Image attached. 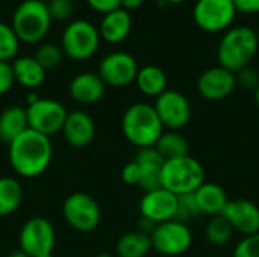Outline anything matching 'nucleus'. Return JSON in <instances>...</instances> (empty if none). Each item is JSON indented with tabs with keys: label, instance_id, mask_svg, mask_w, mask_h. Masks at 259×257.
Segmentation results:
<instances>
[{
	"label": "nucleus",
	"instance_id": "f257e3e1",
	"mask_svg": "<svg viewBox=\"0 0 259 257\" xmlns=\"http://www.w3.org/2000/svg\"><path fill=\"white\" fill-rule=\"evenodd\" d=\"M8 155L9 164L18 176L33 179L50 167L53 147L49 136L27 129L9 144Z\"/></svg>",
	"mask_w": 259,
	"mask_h": 257
},
{
	"label": "nucleus",
	"instance_id": "f03ea898",
	"mask_svg": "<svg viewBox=\"0 0 259 257\" xmlns=\"http://www.w3.org/2000/svg\"><path fill=\"white\" fill-rule=\"evenodd\" d=\"M259 48L256 30L249 26H235L226 29L217 47L219 65L237 73L246 65H250Z\"/></svg>",
	"mask_w": 259,
	"mask_h": 257
},
{
	"label": "nucleus",
	"instance_id": "7ed1b4c3",
	"mask_svg": "<svg viewBox=\"0 0 259 257\" xmlns=\"http://www.w3.org/2000/svg\"><path fill=\"white\" fill-rule=\"evenodd\" d=\"M121 130L124 138L135 147H155L164 133V126L153 105L140 101L131 105L121 117Z\"/></svg>",
	"mask_w": 259,
	"mask_h": 257
},
{
	"label": "nucleus",
	"instance_id": "20e7f679",
	"mask_svg": "<svg viewBox=\"0 0 259 257\" xmlns=\"http://www.w3.org/2000/svg\"><path fill=\"white\" fill-rule=\"evenodd\" d=\"M206 182L203 165L193 156L187 155L176 159L164 161L161 170V188L175 195L194 194Z\"/></svg>",
	"mask_w": 259,
	"mask_h": 257
},
{
	"label": "nucleus",
	"instance_id": "39448f33",
	"mask_svg": "<svg viewBox=\"0 0 259 257\" xmlns=\"http://www.w3.org/2000/svg\"><path fill=\"white\" fill-rule=\"evenodd\" d=\"M50 24L52 18L44 2L24 0L15 9L11 27L14 29L20 41L33 44L41 41L47 35Z\"/></svg>",
	"mask_w": 259,
	"mask_h": 257
},
{
	"label": "nucleus",
	"instance_id": "423d86ee",
	"mask_svg": "<svg viewBox=\"0 0 259 257\" xmlns=\"http://www.w3.org/2000/svg\"><path fill=\"white\" fill-rule=\"evenodd\" d=\"M100 45L99 29L88 20H73L64 29L61 48L74 61H85L96 55Z\"/></svg>",
	"mask_w": 259,
	"mask_h": 257
},
{
	"label": "nucleus",
	"instance_id": "0eeeda50",
	"mask_svg": "<svg viewBox=\"0 0 259 257\" xmlns=\"http://www.w3.org/2000/svg\"><path fill=\"white\" fill-rule=\"evenodd\" d=\"M152 248L167 257L181 256L187 253L193 244V233L188 224L171 220L155 226L150 233Z\"/></svg>",
	"mask_w": 259,
	"mask_h": 257
},
{
	"label": "nucleus",
	"instance_id": "6e6552de",
	"mask_svg": "<svg viewBox=\"0 0 259 257\" xmlns=\"http://www.w3.org/2000/svg\"><path fill=\"white\" fill-rule=\"evenodd\" d=\"M62 215L71 229L82 233L93 232L102 220L99 203L87 192L70 194L64 201Z\"/></svg>",
	"mask_w": 259,
	"mask_h": 257
},
{
	"label": "nucleus",
	"instance_id": "1a4fd4ad",
	"mask_svg": "<svg viewBox=\"0 0 259 257\" xmlns=\"http://www.w3.org/2000/svg\"><path fill=\"white\" fill-rule=\"evenodd\" d=\"M56 235L52 223L44 217L29 218L18 235V247L29 257L50 254L55 248Z\"/></svg>",
	"mask_w": 259,
	"mask_h": 257
},
{
	"label": "nucleus",
	"instance_id": "9d476101",
	"mask_svg": "<svg viewBox=\"0 0 259 257\" xmlns=\"http://www.w3.org/2000/svg\"><path fill=\"white\" fill-rule=\"evenodd\" d=\"M29 129L50 136L62 130L67 111L62 103L53 98H38L26 108Z\"/></svg>",
	"mask_w": 259,
	"mask_h": 257
},
{
	"label": "nucleus",
	"instance_id": "9b49d317",
	"mask_svg": "<svg viewBox=\"0 0 259 257\" xmlns=\"http://www.w3.org/2000/svg\"><path fill=\"white\" fill-rule=\"evenodd\" d=\"M153 108L164 129L168 130H181L188 126L193 114L190 100L176 89H165L155 98Z\"/></svg>",
	"mask_w": 259,
	"mask_h": 257
},
{
	"label": "nucleus",
	"instance_id": "f8f14e48",
	"mask_svg": "<svg viewBox=\"0 0 259 257\" xmlns=\"http://www.w3.org/2000/svg\"><path fill=\"white\" fill-rule=\"evenodd\" d=\"M237 15L232 0H197L193 8L196 24L206 32H220L229 29Z\"/></svg>",
	"mask_w": 259,
	"mask_h": 257
},
{
	"label": "nucleus",
	"instance_id": "ddd939ff",
	"mask_svg": "<svg viewBox=\"0 0 259 257\" xmlns=\"http://www.w3.org/2000/svg\"><path fill=\"white\" fill-rule=\"evenodd\" d=\"M137 59L127 52H114L106 55L99 65V76L106 86L124 88L135 82L138 74Z\"/></svg>",
	"mask_w": 259,
	"mask_h": 257
},
{
	"label": "nucleus",
	"instance_id": "4468645a",
	"mask_svg": "<svg viewBox=\"0 0 259 257\" xmlns=\"http://www.w3.org/2000/svg\"><path fill=\"white\" fill-rule=\"evenodd\" d=\"M237 88L235 73L217 65L205 70L197 79V91L208 101L228 98Z\"/></svg>",
	"mask_w": 259,
	"mask_h": 257
},
{
	"label": "nucleus",
	"instance_id": "2eb2a0df",
	"mask_svg": "<svg viewBox=\"0 0 259 257\" xmlns=\"http://www.w3.org/2000/svg\"><path fill=\"white\" fill-rule=\"evenodd\" d=\"M178 211V195L164 188L144 192L140 201V214L155 226L175 220Z\"/></svg>",
	"mask_w": 259,
	"mask_h": 257
},
{
	"label": "nucleus",
	"instance_id": "dca6fc26",
	"mask_svg": "<svg viewBox=\"0 0 259 257\" xmlns=\"http://www.w3.org/2000/svg\"><path fill=\"white\" fill-rule=\"evenodd\" d=\"M234 232L249 236L259 232V206L247 198L229 200L223 214Z\"/></svg>",
	"mask_w": 259,
	"mask_h": 257
},
{
	"label": "nucleus",
	"instance_id": "f3484780",
	"mask_svg": "<svg viewBox=\"0 0 259 257\" xmlns=\"http://www.w3.org/2000/svg\"><path fill=\"white\" fill-rule=\"evenodd\" d=\"M68 145L83 148L90 145L96 136V124L90 114L83 111H73L67 114L62 130Z\"/></svg>",
	"mask_w": 259,
	"mask_h": 257
},
{
	"label": "nucleus",
	"instance_id": "a211bd4d",
	"mask_svg": "<svg viewBox=\"0 0 259 257\" xmlns=\"http://www.w3.org/2000/svg\"><path fill=\"white\" fill-rule=\"evenodd\" d=\"M141 168V182L140 188L144 192L155 191L161 188V170L164 165V158L155 147L140 148L134 159Z\"/></svg>",
	"mask_w": 259,
	"mask_h": 257
},
{
	"label": "nucleus",
	"instance_id": "6ab92c4d",
	"mask_svg": "<svg viewBox=\"0 0 259 257\" xmlns=\"http://www.w3.org/2000/svg\"><path fill=\"white\" fill-rule=\"evenodd\" d=\"M106 85L97 73H80L70 82V95L80 105H94L105 95Z\"/></svg>",
	"mask_w": 259,
	"mask_h": 257
},
{
	"label": "nucleus",
	"instance_id": "aec40b11",
	"mask_svg": "<svg viewBox=\"0 0 259 257\" xmlns=\"http://www.w3.org/2000/svg\"><path fill=\"white\" fill-rule=\"evenodd\" d=\"M131 29H132V17L129 11L123 8H117L103 15L99 27V33L100 38H103L105 41L111 44H117L127 38Z\"/></svg>",
	"mask_w": 259,
	"mask_h": 257
},
{
	"label": "nucleus",
	"instance_id": "412c9836",
	"mask_svg": "<svg viewBox=\"0 0 259 257\" xmlns=\"http://www.w3.org/2000/svg\"><path fill=\"white\" fill-rule=\"evenodd\" d=\"M194 198L200 211V215H206V217L222 215L229 201L226 191L219 183H212V182H205L194 192Z\"/></svg>",
	"mask_w": 259,
	"mask_h": 257
},
{
	"label": "nucleus",
	"instance_id": "4be33fe9",
	"mask_svg": "<svg viewBox=\"0 0 259 257\" xmlns=\"http://www.w3.org/2000/svg\"><path fill=\"white\" fill-rule=\"evenodd\" d=\"M15 83L27 89H36L46 80V70L36 62L33 56L17 58L12 64Z\"/></svg>",
	"mask_w": 259,
	"mask_h": 257
},
{
	"label": "nucleus",
	"instance_id": "5701e85b",
	"mask_svg": "<svg viewBox=\"0 0 259 257\" xmlns=\"http://www.w3.org/2000/svg\"><path fill=\"white\" fill-rule=\"evenodd\" d=\"M29 129L26 108L21 106H9L0 114V141L5 144H11L15 138H18L23 132Z\"/></svg>",
	"mask_w": 259,
	"mask_h": 257
},
{
	"label": "nucleus",
	"instance_id": "b1692460",
	"mask_svg": "<svg viewBox=\"0 0 259 257\" xmlns=\"http://www.w3.org/2000/svg\"><path fill=\"white\" fill-rule=\"evenodd\" d=\"M135 83L144 95L156 98L167 89V76L162 68L156 65H146L138 70Z\"/></svg>",
	"mask_w": 259,
	"mask_h": 257
},
{
	"label": "nucleus",
	"instance_id": "393cba45",
	"mask_svg": "<svg viewBox=\"0 0 259 257\" xmlns=\"http://www.w3.org/2000/svg\"><path fill=\"white\" fill-rule=\"evenodd\" d=\"M150 250V236L138 230L126 232L118 238L115 245V253L118 257H146Z\"/></svg>",
	"mask_w": 259,
	"mask_h": 257
},
{
	"label": "nucleus",
	"instance_id": "a878e982",
	"mask_svg": "<svg viewBox=\"0 0 259 257\" xmlns=\"http://www.w3.org/2000/svg\"><path fill=\"white\" fill-rule=\"evenodd\" d=\"M155 148L159 151L164 161H167L187 156L190 151V144L188 139L179 130H167L159 136L158 142L155 144Z\"/></svg>",
	"mask_w": 259,
	"mask_h": 257
},
{
	"label": "nucleus",
	"instance_id": "bb28decb",
	"mask_svg": "<svg viewBox=\"0 0 259 257\" xmlns=\"http://www.w3.org/2000/svg\"><path fill=\"white\" fill-rule=\"evenodd\" d=\"M23 201V188L14 177H0V217L14 214Z\"/></svg>",
	"mask_w": 259,
	"mask_h": 257
},
{
	"label": "nucleus",
	"instance_id": "cd10ccee",
	"mask_svg": "<svg viewBox=\"0 0 259 257\" xmlns=\"http://www.w3.org/2000/svg\"><path fill=\"white\" fill-rule=\"evenodd\" d=\"M234 229L223 215L211 217L205 227V238L214 247H225L234 238Z\"/></svg>",
	"mask_w": 259,
	"mask_h": 257
},
{
	"label": "nucleus",
	"instance_id": "c85d7f7f",
	"mask_svg": "<svg viewBox=\"0 0 259 257\" xmlns=\"http://www.w3.org/2000/svg\"><path fill=\"white\" fill-rule=\"evenodd\" d=\"M18 47L20 39L14 29L6 23H0V61L9 62L17 55Z\"/></svg>",
	"mask_w": 259,
	"mask_h": 257
},
{
	"label": "nucleus",
	"instance_id": "c756f323",
	"mask_svg": "<svg viewBox=\"0 0 259 257\" xmlns=\"http://www.w3.org/2000/svg\"><path fill=\"white\" fill-rule=\"evenodd\" d=\"M33 58L36 59V62H38L46 71H49V70H55V68L62 62L64 52H62V48H61L59 45L49 42V44H42V45L36 50V53H35Z\"/></svg>",
	"mask_w": 259,
	"mask_h": 257
},
{
	"label": "nucleus",
	"instance_id": "7c9ffc66",
	"mask_svg": "<svg viewBox=\"0 0 259 257\" xmlns=\"http://www.w3.org/2000/svg\"><path fill=\"white\" fill-rule=\"evenodd\" d=\"M200 215V211L197 208L194 194H187V195H179L178 197V211H176V221L188 224V221L197 218Z\"/></svg>",
	"mask_w": 259,
	"mask_h": 257
},
{
	"label": "nucleus",
	"instance_id": "2f4dec72",
	"mask_svg": "<svg viewBox=\"0 0 259 257\" xmlns=\"http://www.w3.org/2000/svg\"><path fill=\"white\" fill-rule=\"evenodd\" d=\"M46 5H47L52 20L67 21L73 17V12H74L73 0H49Z\"/></svg>",
	"mask_w": 259,
	"mask_h": 257
},
{
	"label": "nucleus",
	"instance_id": "473e14b6",
	"mask_svg": "<svg viewBox=\"0 0 259 257\" xmlns=\"http://www.w3.org/2000/svg\"><path fill=\"white\" fill-rule=\"evenodd\" d=\"M232 257H259V232L243 236L234 248Z\"/></svg>",
	"mask_w": 259,
	"mask_h": 257
},
{
	"label": "nucleus",
	"instance_id": "72a5a7b5",
	"mask_svg": "<svg viewBox=\"0 0 259 257\" xmlns=\"http://www.w3.org/2000/svg\"><path fill=\"white\" fill-rule=\"evenodd\" d=\"M237 85L247 91H255L259 85V71L250 64L235 73Z\"/></svg>",
	"mask_w": 259,
	"mask_h": 257
},
{
	"label": "nucleus",
	"instance_id": "f704fd0d",
	"mask_svg": "<svg viewBox=\"0 0 259 257\" xmlns=\"http://www.w3.org/2000/svg\"><path fill=\"white\" fill-rule=\"evenodd\" d=\"M121 179L126 185H131V186H138L140 182H141V168L140 165L132 161L129 164H126L121 170Z\"/></svg>",
	"mask_w": 259,
	"mask_h": 257
},
{
	"label": "nucleus",
	"instance_id": "c9c22d12",
	"mask_svg": "<svg viewBox=\"0 0 259 257\" xmlns=\"http://www.w3.org/2000/svg\"><path fill=\"white\" fill-rule=\"evenodd\" d=\"M15 83L11 62L0 61V95H5Z\"/></svg>",
	"mask_w": 259,
	"mask_h": 257
},
{
	"label": "nucleus",
	"instance_id": "e433bc0d",
	"mask_svg": "<svg viewBox=\"0 0 259 257\" xmlns=\"http://www.w3.org/2000/svg\"><path fill=\"white\" fill-rule=\"evenodd\" d=\"M87 3L96 11V12H100V14H108L117 8H120V3L121 0H87Z\"/></svg>",
	"mask_w": 259,
	"mask_h": 257
},
{
	"label": "nucleus",
	"instance_id": "4c0bfd02",
	"mask_svg": "<svg viewBox=\"0 0 259 257\" xmlns=\"http://www.w3.org/2000/svg\"><path fill=\"white\" fill-rule=\"evenodd\" d=\"M237 12L244 14H256L259 12V0H232Z\"/></svg>",
	"mask_w": 259,
	"mask_h": 257
},
{
	"label": "nucleus",
	"instance_id": "58836bf2",
	"mask_svg": "<svg viewBox=\"0 0 259 257\" xmlns=\"http://www.w3.org/2000/svg\"><path fill=\"white\" fill-rule=\"evenodd\" d=\"M153 229H155V224L150 221V220H147V218H140V221H138V232H141V233H146V235H149L150 236V233L153 232Z\"/></svg>",
	"mask_w": 259,
	"mask_h": 257
},
{
	"label": "nucleus",
	"instance_id": "ea45409f",
	"mask_svg": "<svg viewBox=\"0 0 259 257\" xmlns=\"http://www.w3.org/2000/svg\"><path fill=\"white\" fill-rule=\"evenodd\" d=\"M144 3V0H121L120 8L126 9V11H134L141 8V5Z\"/></svg>",
	"mask_w": 259,
	"mask_h": 257
},
{
	"label": "nucleus",
	"instance_id": "a19ab883",
	"mask_svg": "<svg viewBox=\"0 0 259 257\" xmlns=\"http://www.w3.org/2000/svg\"><path fill=\"white\" fill-rule=\"evenodd\" d=\"M6 257H29V256H27L24 251H21V250L18 248V250H14V251H11V253H9V254H8Z\"/></svg>",
	"mask_w": 259,
	"mask_h": 257
},
{
	"label": "nucleus",
	"instance_id": "79ce46f5",
	"mask_svg": "<svg viewBox=\"0 0 259 257\" xmlns=\"http://www.w3.org/2000/svg\"><path fill=\"white\" fill-rule=\"evenodd\" d=\"M253 97H255V103H256V106L259 108V85H258V88L253 91Z\"/></svg>",
	"mask_w": 259,
	"mask_h": 257
},
{
	"label": "nucleus",
	"instance_id": "37998d69",
	"mask_svg": "<svg viewBox=\"0 0 259 257\" xmlns=\"http://www.w3.org/2000/svg\"><path fill=\"white\" fill-rule=\"evenodd\" d=\"M185 0H165V3H182Z\"/></svg>",
	"mask_w": 259,
	"mask_h": 257
},
{
	"label": "nucleus",
	"instance_id": "c03bdc74",
	"mask_svg": "<svg viewBox=\"0 0 259 257\" xmlns=\"http://www.w3.org/2000/svg\"><path fill=\"white\" fill-rule=\"evenodd\" d=\"M96 257H114V256H111V254H108V253H100V254H97Z\"/></svg>",
	"mask_w": 259,
	"mask_h": 257
},
{
	"label": "nucleus",
	"instance_id": "a18cd8bd",
	"mask_svg": "<svg viewBox=\"0 0 259 257\" xmlns=\"http://www.w3.org/2000/svg\"><path fill=\"white\" fill-rule=\"evenodd\" d=\"M38 257H53V254L50 253V254H44V256H38Z\"/></svg>",
	"mask_w": 259,
	"mask_h": 257
},
{
	"label": "nucleus",
	"instance_id": "49530a36",
	"mask_svg": "<svg viewBox=\"0 0 259 257\" xmlns=\"http://www.w3.org/2000/svg\"><path fill=\"white\" fill-rule=\"evenodd\" d=\"M256 35H258V39H259V29H258V30H256Z\"/></svg>",
	"mask_w": 259,
	"mask_h": 257
},
{
	"label": "nucleus",
	"instance_id": "de8ad7c7",
	"mask_svg": "<svg viewBox=\"0 0 259 257\" xmlns=\"http://www.w3.org/2000/svg\"><path fill=\"white\" fill-rule=\"evenodd\" d=\"M41 2H44V3H47V2H49V0H41Z\"/></svg>",
	"mask_w": 259,
	"mask_h": 257
}]
</instances>
